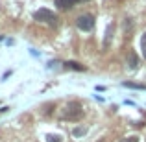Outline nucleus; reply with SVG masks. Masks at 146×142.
<instances>
[{"label":"nucleus","mask_w":146,"mask_h":142,"mask_svg":"<svg viewBox=\"0 0 146 142\" xmlns=\"http://www.w3.org/2000/svg\"><path fill=\"white\" fill-rule=\"evenodd\" d=\"M82 118H83V107L80 102H68L61 109V120L76 122V120H82Z\"/></svg>","instance_id":"f257e3e1"},{"label":"nucleus","mask_w":146,"mask_h":142,"mask_svg":"<svg viewBox=\"0 0 146 142\" xmlns=\"http://www.w3.org/2000/svg\"><path fill=\"white\" fill-rule=\"evenodd\" d=\"M33 18L39 20V22H44V24H48V26H57V15L54 13V11L46 9V7L37 9L35 13H33Z\"/></svg>","instance_id":"f03ea898"},{"label":"nucleus","mask_w":146,"mask_h":142,"mask_svg":"<svg viewBox=\"0 0 146 142\" xmlns=\"http://www.w3.org/2000/svg\"><path fill=\"white\" fill-rule=\"evenodd\" d=\"M76 26H78L82 32H93V28H94V17L93 15H82V17H78L76 18Z\"/></svg>","instance_id":"7ed1b4c3"},{"label":"nucleus","mask_w":146,"mask_h":142,"mask_svg":"<svg viewBox=\"0 0 146 142\" xmlns=\"http://www.w3.org/2000/svg\"><path fill=\"white\" fill-rule=\"evenodd\" d=\"M54 2H56V6L59 7V9H70V7L76 6V4L91 2V0H54Z\"/></svg>","instance_id":"20e7f679"},{"label":"nucleus","mask_w":146,"mask_h":142,"mask_svg":"<svg viewBox=\"0 0 146 142\" xmlns=\"http://www.w3.org/2000/svg\"><path fill=\"white\" fill-rule=\"evenodd\" d=\"M128 65H129V68H137L139 67V57L135 55V52L128 53Z\"/></svg>","instance_id":"39448f33"},{"label":"nucleus","mask_w":146,"mask_h":142,"mask_svg":"<svg viewBox=\"0 0 146 142\" xmlns=\"http://www.w3.org/2000/svg\"><path fill=\"white\" fill-rule=\"evenodd\" d=\"M65 67L67 68H70V70H85V67L83 65H80V63H74V61H68V63H65Z\"/></svg>","instance_id":"423d86ee"},{"label":"nucleus","mask_w":146,"mask_h":142,"mask_svg":"<svg viewBox=\"0 0 146 142\" xmlns=\"http://www.w3.org/2000/svg\"><path fill=\"white\" fill-rule=\"evenodd\" d=\"M44 139H46V142H61L63 137H61V135H54V133H48Z\"/></svg>","instance_id":"0eeeda50"},{"label":"nucleus","mask_w":146,"mask_h":142,"mask_svg":"<svg viewBox=\"0 0 146 142\" xmlns=\"http://www.w3.org/2000/svg\"><path fill=\"white\" fill-rule=\"evenodd\" d=\"M141 52H143V57L146 59V32L143 33V37H141Z\"/></svg>","instance_id":"6e6552de"},{"label":"nucleus","mask_w":146,"mask_h":142,"mask_svg":"<svg viewBox=\"0 0 146 142\" xmlns=\"http://www.w3.org/2000/svg\"><path fill=\"white\" fill-rule=\"evenodd\" d=\"M85 133H87L85 127H76L74 131H72V135H74V137H82V135H85Z\"/></svg>","instance_id":"1a4fd4ad"},{"label":"nucleus","mask_w":146,"mask_h":142,"mask_svg":"<svg viewBox=\"0 0 146 142\" xmlns=\"http://www.w3.org/2000/svg\"><path fill=\"white\" fill-rule=\"evenodd\" d=\"M124 142H139V139H137V137H129V139H126Z\"/></svg>","instance_id":"9d476101"}]
</instances>
